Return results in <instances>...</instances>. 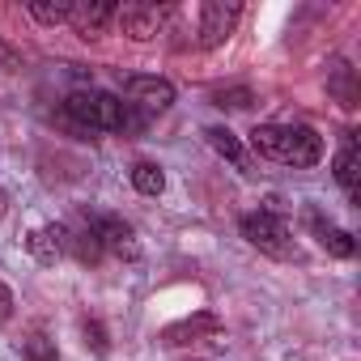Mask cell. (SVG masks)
<instances>
[{
	"label": "cell",
	"mask_w": 361,
	"mask_h": 361,
	"mask_svg": "<svg viewBox=\"0 0 361 361\" xmlns=\"http://www.w3.org/2000/svg\"><path fill=\"white\" fill-rule=\"evenodd\" d=\"M251 149L268 161L310 170L323 161V136L306 123H259L251 132Z\"/></svg>",
	"instance_id": "1"
},
{
	"label": "cell",
	"mask_w": 361,
	"mask_h": 361,
	"mask_svg": "<svg viewBox=\"0 0 361 361\" xmlns=\"http://www.w3.org/2000/svg\"><path fill=\"white\" fill-rule=\"evenodd\" d=\"M68 119L81 123V128H94V132H128L136 128L132 119V106L106 90H73L68 102H64Z\"/></svg>",
	"instance_id": "2"
},
{
	"label": "cell",
	"mask_w": 361,
	"mask_h": 361,
	"mask_svg": "<svg viewBox=\"0 0 361 361\" xmlns=\"http://www.w3.org/2000/svg\"><path fill=\"white\" fill-rule=\"evenodd\" d=\"M238 230H243V238H247L255 251H264V255H272V259H289V255H293V234H289V226H285L281 213H268V209L247 213V217L238 221Z\"/></svg>",
	"instance_id": "3"
},
{
	"label": "cell",
	"mask_w": 361,
	"mask_h": 361,
	"mask_svg": "<svg viewBox=\"0 0 361 361\" xmlns=\"http://www.w3.org/2000/svg\"><path fill=\"white\" fill-rule=\"evenodd\" d=\"M238 18H243V9L234 5V0H204V5H200V35H196V43H200L204 51L221 47V43L234 35Z\"/></svg>",
	"instance_id": "4"
},
{
	"label": "cell",
	"mask_w": 361,
	"mask_h": 361,
	"mask_svg": "<svg viewBox=\"0 0 361 361\" xmlns=\"http://www.w3.org/2000/svg\"><path fill=\"white\" fill-rule=\"evenodd\" d=\"M123 94H128V106H136L145 115H161L174 106V85L166 77H128Z\"/></svg>",
	"instance_id": "5"
},
{
	"label": "cell",
	"mask_w": 361,
	"mask_h": 361,
	"mask_svg": "<svg viewBox=\"0 0 361 361\" xmlns=\"http://www.w3.org/2000/svg\"><path fill=\"white\" fill-rule=\"evenodd\" d=\"M115 22H119V30H123L132 43H149V39L161 30L166 9H157V5H123V9H115Z\"/></svg>",
	"instance_id": "6"
},
{
	"label": "cell",
	"mask_w": 361,
	"mask_h": 361,
	"mask_svg": "<svg viewBox=\"0 0 361 361\" xmlns=\"http://www.w3.org/2000/svg\"><path fill=\"white\" fill-rule=\"evenodd\" d=\"M90 226H94V234H98L102 251H111V255H119V259H136V255H140L136 230H132L123 217H94Z\"/></svg>",
	"instance_id": "7"
},
{
	"label": "cell",
	"mask_w": 361,
	"mask_h": 361,
	"mask_svg": "<svg viewBox=\"0 0 361 361\" xmlns=\"http://www.w3.org/2000/svg\"><path fill=\"white\" fill-rule=\"evenodd\" d=\"M111 22H115V5H111V0H77V5L68 9V26L81 39H98Z\"/></svg>",
	"instance_id": "8"
},
{
	"label": "cell",
	"mask_w": 361,
	"mask_h": 361,
	"mask_svg": "<svg viewBox=\"0 0 361 361\" xmlns=\"http://www.w3.org/2000/svg\"><path fill=\"white\" fill-rule=\"evenodd\" d=\"M331 170H336V183H340V192L357 204L361 200V183H357V174H361V153H357V132H344V145H340V153H336V161H331Z\"/></svg>",
	"instance_id": "9"
},
{
	"label": "cell",
	"mask_w": 361,
	"mask_h": 361,
	"mask_svg": "<svg viewBox=\"0 0 361 361\" xmlns=\"http://www.w3.org/2000/svg\"><path fill=\"white\" fill-rule=\"evenodd\" d=\"M306 221H310V230H314V238H319V247H323L327 255H336V259H353V255H357V243H353L348 230L323 221L319 213H306Z\"/></svg>",
	"instance_id": "10"
},
{
	"label": "cell",
	"mask_w": 361,
	"mask_h": 361,
	"mask_svg": "<svg viewBox=\"0 0 361 361\" xmlns=\"http://www.w3.org/2000/svg\"><path fill=\"white\" fill-rule=\"evenodd\" d=\"M26 247H30V255H35L39 264H56V259H64V251H68V230H64V226H39V230L26 238Z\"/></svg>",
	"instance_id": "11"
},
{
	"label": "cell",
	"mask_w": 361,
	"mask_h": 361,
	"mask_svg": "<svg viewBox=\"0 0 361 361\" xmlns=\"http://www.w3.org/2000/svg\"><path fill=\"white\" fill-rule=\"evenodd\" d=\"M204 136H209V145H213V149H217V153H221V157H226V161H230L234 170H243V174H255V166H251V153H247V145H243V140H238V136H234L230 128H221V123H217V128H209Z\"/></svg>",
	"instance_id": "12"
},
{
	"label": "cell",
	"mask_w": 361,
	"mask_h": 361,
	"mask_svg": "<svg viewBox=\"0 0 361 361\" xmlns=\"http://www.w3.org/2000/svg\"><path fill=\"white\" fill-rule=\"evenodd\" d=\"M327 90L336 94V102H340L344 111L357 106V81H353V68H348L344 60H331V68H327Z\"/></svg>",
	"instance_id": "13"
},
{
	"label": "cell",
	"mask_w": 361,
	"mask_h": 361,
	"mask_svg": "<svg viewBox=\"0 0 361 361\" xmlns=\"http://www.w3.org/2000/svg\"><path fill=\"white\" fill-rule=\"evenodd\" d=\"M132 188H136L140 196H161V188H166L161 166H153V161H136V166H132Z\"/></svg>",
	"instance_id": "14"
},
{
	"label": "cell",
	"mask_w": 361,
	"mask_h": 361,
	"mask_svg": "<svg viewBox=\"0 0 361 361\" xmlns=\"http://www.w3.org/2000/svg\"><path fill=\"white\" fill-rule=\"evenodd\" d=\"M26 9H30V18H35L39 26H64L73 5H68V0H30Z\"/></svg>",
	"instance_id": "15"
},
{
	"label": "cell",
	"mask_w": 361,
	"mask_h": 361,
	"mask_svg": "<svg viewBox=\"0 0 361 361\" xmlns=\"http://www.w3.org/2000/svg\"><path fill=\"white\" fill-rule=\"evenodd\" d=\"M68 247H73V255L81 259V264H98L106 251H102V243H98V234H94V226H85V230H77V234H68Z\"/></svg>",
	"instance_id": "16"
},
{
	"label": "cell",
	"mask_w": 361,
	"mask_h": 361,
	"mask_svg": "<svg viewBox=\"0 0 361 361\" xmlns=\"http://www.w3.org/2000/svg\"><path fill=\"white\" fill-rule=\"evenodd\" d=\"M22 357H26V361H60V348H56V340H51V336L35 331V336H26V340H22Z\"/></svg>",
	"instance_id": "17"
},
{
	"label": "cell",
	"mask_w": 361,
	"mask_h": 361,
	"mask_svg": "<svg viewBox=\"0 0 361 361\" xmlns=\"http://www.w3.org/2000/svg\"><path fill=\"white\" fill-rule=\"evenodd\" d=\"M221 323L213 319V314H196V319H188V323H178V327H170L166 331V340L170 344H183V336H196V331H217Z\"/></svg>",
	"instance_id": "18"
},
{
	"label": "cell",
	"mask_w": 361,
	"mask_h": 361,
	"mask_svg": "<svg viewBox=\"0 0 361 361\" xmlns=\"http://www.w3.org/2000/svg\"><path fill=\"white\" fill-rule=\"evenodd\" d=\"M213 102H217L221 111H226V106H230V111H243V106H251L255 98H251V90H247V85H234V90H217V94H213Z\"/></svg>",
	"instance_id": "19"
},
{
	"label": "cell",
	"mask_w": 361,
	"mask_h": 361,
	"mask_svg": "<svg viewBox=\"0 0 361 361\" xmlns=\"http://www.w3.org/2000/svg\"><path fill=\"white\" fill-rule=\"evenodd\" d=\"M81 331H85V348H94L98 357H106V353H111V340H106V327H102L98 319H90V323H85Z\"/></svg>",
	"instance_id": "20"
},
{
	"label": "cell",
	"mask_w": 361,
	"mask_h": 361,
	"mask_svg": "<svg viewBox=\"0 0 361 361\" xmlns=\"http://www.w3.org/2000/svg\"><path fill=\"white\" fill-rule=\"evenodd\" d=\"M13 314V293H9V285L5 281H0V323H5Z\"/></svg>",
	"instance_id": "21"
},
{
	"label": "cell",
	"mask_w": 361,
	"mask_h": 361,
	"mask_svg": "<svg viewBox=\"0 0 361 361\" xmlns=\"http://www.w3.org/2000/svg\"><path fill=\"white\" fill-rule=\"evenodd\" d=\"M0 68H22V60H18V51L9 43H0Z\"/></svg>",
	"instance_id": "22"
}]
</instances>
